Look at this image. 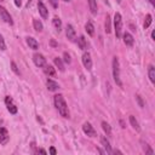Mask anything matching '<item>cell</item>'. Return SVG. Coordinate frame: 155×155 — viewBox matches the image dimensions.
Listing matches in <instances>:
<instances>
[{
    "mask_svg": "<svg viewBox=\"0 0 155 155\" xmlns=\"http://www.w3.org/2000/svg\"><path fill=\"white\" fill-rule=\"evenodd\" d=\"M53 101H55V107L57 108V110L61 114V116H63V118H69V109H68L67 102L64 101L63 96L62 94H56Z\"/></svg>",
    "mask_w": 155,
    "mask_h": 155,
    "instance_id": "obj_1",
    "label": "cell"
},
{
    "mask_svg": "<svg viewBox=\"0 0 155 155\" xmlns=\"http://www.w3.org/2000/svg\"><path fill=\"white\" fill-rule=\"evenodd\" d=\"M113 78H114V81L116 83V85L123 86V83L120 80V64H119L118 57L113 58Z\"/></svg>",
    "mask_w": 155,
    "mask_h": 155,
    "instance_id": "obj_2",
    "label": "cell"
},
{
    "mask_svg": "<svg viewBox=\"0 0 155 155\" xmlns=\"http://www.w3.org/2000/svg\"><path fill=\"white\" fill-rule=\"evenodd\" d=\"M114 28H115V35L118 39L121 38L123 35V18L119 12L114 15Z\"/></svg>",
    "mask_w": 155,
    "mask_h": 155,
    "instance_id": "obj_3",
    "label": "cell"
},
{
    "mask_svg": "<svg viewBox=\"0 0 155 155\" xmlns=\"http://www.w3.org/2000/svg\"><path fill=\"white\" fill-rule=\"evenodd\" d=\"M83 131L85 132V134L89 136V137H96V136H97L96 130L93 128V126H92L90 123H85V124L83 125Z\"/></svg>",
    "mask_w": 155,
    "mask_h": 155,
    "instance_id": "obj_4",
    "label": "cell"
},
{
    "mask_svg": "<svg viewBox=\"0 0 155 155\" xmlns=\"http://www.w3.org/2000/svg\"><path fill=\"white\" fill-rule=\"evenodd\" d=\"M33 61H34L36 67H44L46 64V58L40 53H35L33 56Z\"/></svg>",
    "mask_w": 155,
    "mask_h": 155,
    "instance_id": "obj_5",
    "label": "cell"
},
{
    "mask_svg": "<svg viewBox=\"0 0 155 155\" xmlns=\"http://www.w3.org/2000/svg\"><path fill=\"white\" fill-rule=\"evenodd\" d=\"M0 16H1V18L4 19V21H5L6 23H9L10 26H11V24H13L12 17H11V16H10V13L7 12V10H6L5 7H3V6H0Z\"/></svg>",
    "mask_w": 155,
    "mask_h": 155,
    "instance_id": "obj_6",
    "label": "cell"
},
{
    "mask_svg": "<svg viewBox=\"0 0 155 155\" xmlns=\"http://www.w3.org/2000/svg\"><path fill=\"white\" fill-rule=\"evenodd\" d=\"M83 64L87 70L92 69V58H91V55L89 52H85L83 55Z\"/></svg>",
    "mask_w": 155,
    "mask_h": 155,
    "instance_id": "obj_7",
    "label": "cell"
},
{
    "mask_svg": "<svg viewBox=\"0 0 155 155\" xmlns=\"http://www.w3.org/2000/svg\"><path fill=\"white\" fill-rule=\"evenodd\" d=\"M5 104H6V107H7V110H9L11 114H16V113H17V107L15 106V103H13V101H12V98H11L10 96H6Z\"/></svg>",
    "mask_w": 155,
    "mask_h": 155,
    "instance_id": "obj_8",
    "label": "cell"
},
{
    "mask_svg": "<svg viewBox=\"0 0 155 155\" xmlns=\"http://www.w3.org/2000/svg\"><path fill=\"white\" fill-rule=\"evenodd\" d=\"M10 140V136H9V132L5 127H0V144H6Z\"/></svg>",
    "mask_w": 155,
    "mask_h": 155,
    "instance_id": "obj_9",
    "label": "cell"
},
{
    "mask_svg": "<svg viewBox=\"0 0 155 155\" xmlns=\"http://www.w3.org/2000/svg\"><path fill=\"white\" fill-rule=\"evenodd\" d=\"M66 35H67V38L69 39L70 41H75L76 34H75V29L73 28L72 24H68V26H67V28H66Z\"/></svg>",
    "mask_w": 155,
    "mask_h": 155,
    "instance_id": "obj_10",
    "label": "cell"
},
{
    "mask_svg": "<svg viewBox=\"0 0 155 155\" xmlns=\"http://www.w3.org/2000/svg\"><path fill=\"white\" fill-rule=\"evenodd\" d=\"M38 10H39V13L41 15V17H43L44 19H46V18L49 17V10L46 9V6H45L41 1L38 3Z\"/></svg>",
    "mask_w": 155,
    "mask_h": 155,
    "instance_id": "obj_11",
    "label": "cell"
},
{
    "mask_svg": "<svg viewBox=\"0 0 155 155\" xmlns=\"http://www.w3.org/2000/svg\"><path fill=\"white\" fill-rule=\"evenodd\" d=\"M121 36H123V39H124V43H125L126 46H128V47L133 46L134 40H133V36H132L130 33H124Z\"/></svg>",
    "mask_w": 155,
    "mask_h": 155,
    "instance_id": "obj_12",
    "label": "cell"
},
{
    "mask_svg": "<svg viewBox=\"0 0 155 155\" xmlns=\"http://www.w3.org/2000/svg\"><path fill=\"white\" fill-rule=\"evenodd\" d=\"M101 143H102L103 148L106 149V153H108V154H111V153H113V151H111L110 143H109V141L107 140V137H104V136H102V137H101Z\"/></svg>",
    "mask_w": 155,
    "mask_h": 155,
    "instance_id": "obj_13",
    "label": "cell"
},
{
    "mask_svg": "<svg viewBox=\"0 0 155 155\" xmlns=\"http://www.w3.org/2000/svg\"><path fill=\"white\" fill-rule=\"evenodd\" d=\"M27 44H28V46H29L30 49H33V50H38V49H39V43L36 41V39H34V38H32V36H28V38H27Z\"/></svg>",
    "mask_w": 155,
    "mask_h": 155,
    "instance_id": "obj_14",
    "label": "cell"
},
{
    "mask_svg": "<svg viewBox=\"0 0 155 155\" xmlns=\"http://www.w3.org/2000/svg\"><path fill=\"white\" fill-rule=\"evenodd\" d=\"M46 86H47L49 91H57L58 89H60V85H58L56 81L51 80V79H47V81H46Z\"/></svg>",
    "mask_w": 155,
    "mask_h": 155,
    "instance_id": "obj_15",
    "label": "cell"
},
{
    "mask_svg": "<svg viewBox=\"0 0 155 155\" xmlns=\"http://www.w3.org/2000/svg\"><path fill=\"white\" fill-rule=\"evenodd\" d=\"M44 72H45V74L49 75V76H55V75H56L55 68H53L52 66H50V64H45V66H44Z\"/></svg>",
    "mask_w": 155,
    "mask_h": 155,
    "instance_id": "obj_16",
    "label": "cell"
},
{
    "mask_svg": "<svg viewBox=\"0 0 155 155\" xmlns=\"http://www.w3.org/2000/svg\"><path fill=\"white\" fill-rule=\"evenodd\" d=\"M52 23H53V27L56 28L57 32H61L62 30V22H61V19L58 18V17H55L52 19Z\"/></svg>",
    "mask_w": 155,
    "mask_h": 155,
    "instance_id": "obj_17",
    "label": "cell"
},
{
    "mask_svg": "<svg viewBox=\"0 0 155 155\" xmlns=\"http://www.w3.org/2000/svg\"><path fill=\"white\" fill-rule=\"evenodd\" d=\"M130 124H131V126H132V127H133L136 131H140V130H141L138 121L136 120V118H134L133 115H130Z\"/></svg>",
    "mask_w": 155,
    "mask_h": 155,
    "instance_id": "obj_18",
    "label": "cell"
},
{
    "mask_svg": "<svg viewBox=\"0 0 155 155\" xmlns=\"http://www.w3.org/2000/svg\"><path fill=\"white\" fill-rule=\"evenodd\" d=\"M78 45H79V47H80L81 50H86V47H87V43H86L85 36L81 35L79 39H78Z\"/></svg>",
    "mask_w": 155,
    "mask_h": 155,
    "instance_id": "obj_19",
    "label": "cell"
},
{
    "mask_svg": "<svg viewBox=\"0 0 155 155\" xmlns=\"http://www.w3.org/2000/svg\"><path fill=\"white\" fill-rule=\"evenodd\" d=\"M85 29H86V32H87V34H89L90 36H93V34H94V27H93V24H92L91 21H89V22L86 23Z\"/></svg>",
    "mask_w": 155,
    "mask_h": 155,
    "instance_id": "obj_20",
    "label": "cell"
},
{
    "mask_svg": "<svg viewBox=\"0 0 155 155\" xmlns=\"http://www.w3.org/2000/svg\"><path fill=\"white\" fill-rule=\"evenodd\" d=\"M89 6L92 15H97V1L96 0H89Z\"/></svg>",
    "mask_w": 155,
    "mask_h": 155,
    "instance_id": "obj_21",
    "label": "cell"
},
{
    "mask_svg": "<svg viewBox=\"0 0 155 155\" xmlns=\"http://www.w3.org/2000/svg\"><path fill=\"white\" fill-rule=\"evenodd\" d=\"M53 62H55V64H56V67L60 69L61 72H64V64H63V62H62V60L61 58H58V57H56L55 60H53Z\"/></svg>",
    "mask_w": 155,
    "mask_h": 155,
    "instance_id": "obj_22",
    "label": "cell"
},
{
    "mask_svg": "<svg viewBox=\"0 0 155 155\" xmlns=\"http://www.w3.org/2000/svg\"><path fill=\"white\" fill-rule=\"evenodd\" d=\"M148 74H149V79H150V81L154 84V83H155V68H154V66H149Z\"/></svg>",
    "mask_w": 155,
    "mask_h": 155,
    "instance_id": "obj_23",
    "label": "cell"
},
{
    "mask_svg": "<svg viewBox=\"0 0 155 155\" xmlns=\"http://www.w3.org/2000/svg\"><path fill=\"white\" fill-rule=\"evenodd\" d=\"M33 26H34V29L36 30V32H41L43 30V23L40 22V21H39V19H34V21H33Z\"/></svg>",
    "mask_w": 155,
    "mask_h": 155,
    "instance_id": "obj_24",
    "label": "cell"
},
{
    "mask_svg": "<svg viewBox=\"0 0 155 155\" xmlns=\"http://www.w3.org/2000/svg\"><path fill=\"white\" fill-rule=\"evenodd\" d=\"M106 32L109 34L110 32H111V24H110V17H109V15H107V17H106Z\"/></svg>",
    "mask_w": 155,
    "mask_h": 155,
    "instance_id": "obj_25",
    "label": "cell"
},
{
    "mask_svg": "<svg viewBox=\"0 0 155 155\" xmlns=\"http://www.w3.org/2000/svg\"><path fill=\"white\" fill-rule=\"evenodd\" d=\"M102 128L104 130V132H106L108 136H110V134H111V128H110V126H109V124H108V123L103 121V123H102Z\"/></svg>",
    "mask_w": 155,
    "mask_h": 155,
    "instance_id": "obj_26",
    "label": "cell"
},
{
    "mask_svg": "<svg viewBox=\"0 0 155 155\" xmlns=\"http://www.w3.org/2000/svg\"><path fill=\"white\" fill-rule=\"evenodd\" d=\"M151 21H153V17H151V15H147L145 16V21H144V24H143V27H144V29H147L150 24H151Z\"/></svg>",
    "mask_w": 155,
    "mask_h": 155,
    "instance_id": "obj_27",
    "label": "cell"
},
{
    "mask_svg": "<svg viewBox=\"0 0 155 155\" xmlns=\"http://www.w3.org/2000/svg\"><path fill=\"white\" fill-rule=\"evenodd\" d=\"M143 150L145 151V154H154V151H153V149H150V147L147 144V143H143Z\"/></svg>",
    "mask_w": 155,
    "mask_h": 155,
    "instance_id": "obj_28",
    "label": "cell"
},
{
    "mask_svg": "<svg viewBox=\"0 0 155 155\" xmlns=\"http://www.w3.org/2000/svg\"><path fill=\"white\" fill-rule=\"evenodd\" d=\"M0 49H1V50H6V45H5L4 38H3V35H1V34H0Z\"/></svg>",
    "mask_w": 155,
    "mask_h": 155,
    "instance_id": "obj_29",
    "label": "cell"
},
{
    "mask_svg": "<svg viewBox=\"0 0 155 155\" xmlns=\"http://www.w3.org/2000/svg\"><path fill=\"white\" fill-rule=\"evenodd\" d=\"M136 100H137V102H138V104H140V107H141V108H143V107H144L143 100H142V97H141L140 94H137V96H136Z\"/></svg>",
    "mask_w": 155,
    "mask_h": 155,
    "instance_id": "obj_30",
    "label": "cell"
},
{
    "mask_svg": "<svg viewBox=\"0 0 155 155\" xmlns=\"http://www.w3.org/2000/svg\"><path fill=\"white\" fill-rule=\"evenodd\" d=\"M63 58H64V62H66V63H68V64L70 63V56H69L67 52L63 53Z\"/></svg>",
    "mask_w": 155,
    "mask_h": 155,
    "instance_id": "obj_31",
    "label": "cell"
},
{
    "mask_svg": "<svg viewBox=\"0 0 155 155\" xmlns=\"http://www.w3.org/2000/svg\"><path fill=\"white\" fill-rule=\"evenodd\" d=\"M11 67H12V70H13L17 75H19V70H18V68H17V66H16L15 62H11Z\"/></svg>",
    "mask_w": 155,
    "mask_h": 155,
    "instance_id": "obj_32",
    "label": "cell"
},
{
    "mask_svg": "<svg viewBox=\"0 0 155 155\" xmlns=\"http://www.w3.org/2000/svg\"><path fill=\"white\" fill-rule=\"evenodd\" d=\"M53 9H58V0H49Z\"/></svg>",
    "mask_w": 155,
    "mask_h": 155,
    "instance_id": "obj_33",
    "label": "cell"
},
{
    "mask_svg": "<svg viewBox=\"0 0 155 155\" xmlns=\"http://www.w3.org/2000/svg\"><path fill=\"white\" fill-rule=\"evenodd\" d=\"M13 1H15V5H16L17 7H19V6L22 5V0H13Z\"/></svg>",
    "mask_w": 155,
    "mask_h": 155,
    "instance_id": "obj_34",
    "label": "cell"
},
{
    "mask_svg": "<svg viewBox=\"0 0 155 155\" xmlns=\"http://www.w3.org/2000/svg\"><path fill=\"white\" fill-rule=\"evenodd\" d=\"M50 153H51L52 155H56V153H57V151H56V149H55L53 147H51V148H50Z\"/></svg>",
    "mask_w": 155,
    "mask_h": 155,
    "instance_id": "obj_35",
    "label": "cell"
},
{
    "mask_svg": "<svg viewBox=\"0 0 155 155\" xmlns=\"http://www.w3.org/2000/svg\"><path fill=\"white\" fill-rule=\"evenodd\" d=\"M38 153H40V154H47V153H46V150H44V149H39V150H38Z\"/></svg>",
    "mask_w": 155,
    "mask_h": 155,
    "instance_id": "obj_36",
    "label": "cell"
},
{
    "mask_svg": "<svg viewBox=\"0 0 155 155\" xmlns=\"http://www.w3.org/2000/svg\"><path fill=\"white\" fill-rule=\"evenodd\" d=\"M151 39H153V40H155V30L151 32Z\"/></svg>",
    "mask_w": 155,
    "mask_h": 155,
    "instance_id": "obj_37",
    "label": "cell"
},
{
    "mask_svg": "<svg viewBox=\"0 0 155 155\" xmlns=\"http://www.w3.org/2000/svg\"><path fill=\"white\" fill-rule=\"evenodd\" d=\"M148 1H149L151 5H155V0H148Z\"/></svg>",
    "mask_w": 155,
    "mask_h": 155,
    "instance_id": "obj_38",
    "label": "cell"
},
{
    "mask_svg": "<svg viewBox=\"0 0 155 155\" xmlns=\"http://www.w3.org/2000/svg\"><path fill=\"white\" fill-rule=\"evenodd\" d=\"M51 45H52V46H56V45H57V44H56V43H55V41H53V40H52V41H51Z\"/></svg>",
    "mask_w": 155,
    "mask_h": 155,
    "instance_id": "obj_39",
    "label": "cell"
},
{
    "mask_svg": "<svg viewBox=\"0 0 155 155\" xmlns=\"http://www.w3.org/2000/svg\"><path fill=\"white\" fill-rule=\"evenodd\" d=\"M63 1H66V3H69V1H70V0H63Z\"/></svg>",
    "mask_w": 155,
    "mask_h": 155,
    "instance_id": "obj_40",
    "label": "cell"
}]
</instances>
